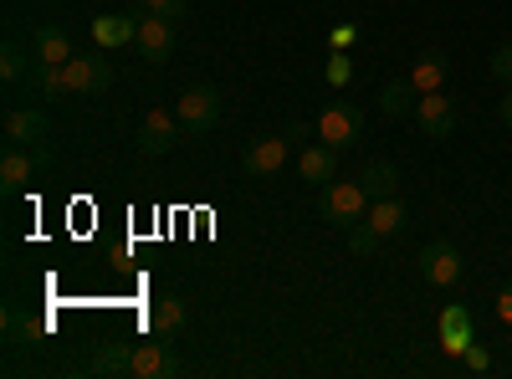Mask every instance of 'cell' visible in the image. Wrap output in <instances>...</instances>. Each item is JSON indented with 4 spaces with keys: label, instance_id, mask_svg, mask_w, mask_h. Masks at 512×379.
<instances>
[{
    "label": "cell",
    "instance_id": "obj_18",
    "mask_svg": "<svg viewBox=\"0 0 512 379\" xmlns=\"http://www.w3.org/2000/svg\"><path fill=\"white\" fill-rule=\"evenodd\" d=\"M149 333H159V339H169L175 344L180 333H185V303L180 298H154V308H149Z\"/></svg>",
    "mask_w": 512,
    "mask_h": 379
},
{
    "label": "cell",
    "instance_id": "obj_28",
    "mask_svg": "<svg viewBox=\"0 0 512 379\" xmlns=\"http://www.w3.org/2000/svg\"><path fill=\"white\" fill-rule=\"evenodd\" d=\"M323 77H328V88H344V82L354 77V62H349L344 52H333V57H328V67H323Z\"/></svg>",
    "mask_w": 512,
    "mask_h": 379
},
{
    "label": "cell",
    "instance_id": "obj_2",
    "mask_svg": "<svg viewBox=\"0 0 512 379\" xmlns=\"http://www.w3.org/2000/svg\"><path fill=\"white\" fill-rule=\"evenodd\" d=\"M318 139H323L328 149H354V144L364 139V113H359L354 103H344V98H333V103L318 113Z\"/></svg>",
    "mask_w": 512,
    "mask_h": 379
},
{
    "label": "cell",
    "instance_id": "obj_16",
    "mask_svg": "<svg viewBox=\"0 0 512 379\" xmlns=\"http://www.w3.org/2000/svg\"><path fill=\"white\" fill-rule=\"evenodd\" d=\"M139 21H144V11L139 16L134 11H128V16H98L93 21V41H98L103 52H113V47H123V41L139 36Z\"/></svg>",
    "mask_w": 512,
    "mask_h": 379
},
{
    "label": "cell",
    "instance_id": "obj_30",
    "mask_svg": "<svg viewBox=\"0 0 512 379\" xmlns=\"http://www.w3.org/2000/svg\"><path fill=\"white\" fill-rule=\"evenodd\" d=\"M461 359H466V369H477V374H487V369H492V354H487V349H482L477 339L466 344V354H461Z\"/></svg>",
    "mask_w": 512,
    "mask_h": 379
},
{
    "label": "cell",
    "instance_id": "obj_31",
    "mask_svg": "<svg viewBox=\"0 0 512 379\" xmlns=\"http://www.w3.org/2000/svg\"><path fill=\"white\" fill-rule=\"evenodd\" d=\"M328 41H333V52H344V47H354V41H359V26H354V21L333 26V31H328Z\"/></svg>",
    "mask_w": 512,
    "mask_h": 379
},
{
    "label": "cell",
    "instance_id": "obj_3",
    "mask_svg": "<svg viewBox=\"0 0 512 379\" xmlns=\"http://www.w3.org/2000/svg\"><path fill=\"white\" fill-rule=\"evenodd\" d=\"M180 139H185V123H180V113H169V108H149V113H144V123H139V154L164 159V154L175 149Z\"/></svg>",
    "mask_w": 512,
    "mask_h": 379
},
{
    "label": "cell",
    "instance_id": "obj_32",
    "mask_svg": "<svg viewBox=\"0 0 512 379\" xmlns=\"http://www.w3.org/2000/svg\"><path fill=\"white\" fill-rule=\"evenodd\" d=\"M497 318H502V323H512V282L497 292Z\"/></svg>",
    "mask_w": 512,
    "mask_h": 379
},
{
    "label": "cell",
    "instance_id": "obj_10",
    "mask_svg": "<svg viewBox=\"0 0 512 379\" xmlns=\"http://www.w3.org/2000/svg\"><path fill=\"white\" fill-rule=\"evenodd\" d=\"M47 134H52V118L41 113V108H31V103H21V108H6V144L41 149V144H47Z\"/></svg>",
    "mask_w": 512,
    "mask_h": 379
},
{
    "label": "cell",
    "instance_id": "obj_13",
    "mask_svg": "<svg viewBox=\"0 0 512 379\" xmlns=\"http://www.w3.org/2000/svg\"><path fill=\"white\" fill-rule=\"evenodd\" d=\"M21 88H26V98H47V103H62L72 93L67 88V67H52V62H36Z\"/></svg>",
    "mask_w": 512,
    "mask_h": 379
},
{
    "label": "cell",
    "instance_id": "obj_6",
    "mask_svg": "<svg viewBox=\"0 0 512 379\" xmlns=\"http://www.w3.org/2000/svg\"><path fill=\"white\" fill-rule=\"evenodd\" d=\"M67 88L77 98H103L113 88V62L108 57H72L67 62Z\"/></svg>",
    "mask_w": 512,
    "mask_h": 379
},
{
    "label": "cell",
    "instance_id": "obj_22",
    "mask_svg": "<svg viewBox=\"0 0 512 379\" xmlns=\"http://www.w3.org/2000/svg\"><path fill=\"white\" fill-rule=\"evenodd\" d=\"M472 339H477V333H472V313H466V308H446L441 313V349L446 354H466Z\"/></svg>",
    "mask_w": 512,
    "mask_h": 379
},
{
    "label": "cell",
    "instance_id": "obj_29",
    "mask_svg": "<svg viewBox=\"0 0 512 379\" xmlns=\"http://www.w3.org/2000/svg\"><path fill=\"white\" fill-rule=\"evenodd\" d=\"M492 77H502L507 88H512V41H502V47L492 52Z\"/></svg>",
    "mask_w": 512,
    "mask_h": 379
},
{
    "label": "cell",
    "instance_id": "obj_4",
    "mask_svg": "<svg viewBox=\"0 0 512 379\" xmlns=\"http://www.w3.org/2000/svg\"><path fill=\"white\" fill-rule=\"evenodd\" d=\"M47 164V149H26V144H6V154H0V190L6 195H21L31 185V175Z\"/></svg>",
    "mask_w": 512,
    "mask_h": 379
},
{
    "label": "cell",
    "instance_id": "obj_33",
    "mask_svg": "<svg viewBox=\"0 0 512 379\" xmlns=\"http://www.w3.org/2000/svg\"><path fill=\"white\" fill-rule=\"evenodd\" d=\"M497 118H502V123H507V129H512V88H507V98L497 103Z\"/></svg>",
    "mask_w": 512,
    "mask_h": 379
},
{
    "label": "cell",
    "instance_id": "obj_1",
    "mask_svg": "<svg viewBox=\"0 0 512 379\" xmlns=\"http://www.w3.org/2000/svg\"><path fill=\"white\" fill-rule=\"evenodd\" d=\"M369 205H374V200L364 195V185H338V180H328V185H323V200H318L323 221L338 226V231L359 226V221L369 216Z\"/></svg>",
    "mask_w": 512,
    "mask_h": 379
},
{
    "label": "cell",
    "instance_id": "obj_26",
    "mask_svg": "<svg viewBox=\"0 0 512 379\" xmlns=\"http://www.w3.org/2000/svg\"><path fill=\"white\" fill-rule=\"evenodd\" d=\"M344 236H349V251H354V257H374V251H379V241H384V236H379V231H374L369 221L349 226Z\"/></svg>",
    "mask_w": 512,
    "mask_h": 379
},
{
    "label": "cell",
    "instance_id": "obj_21",
    "mask_svg": "<svg viewBox=\"0 0 512 379\" xmlns=\"http://www.w3.org/2000/svg\"><path fill=\"white\" fill-rule=\"evenodd\" d=\"M415 103H420V93H415L410 77H395V82L379 88V113L384 118H405V113H415Z\"/></svg>",
    "mask_w": 512,
    "mask_h": 379
},
{
    "label": "cell",
    "instance_id": "obj_8",
    "mask_svg": "<svg viewBox=\"0 0 512 379\" xmlns=\"http://www.w3.org/2000/svg\"><path fill=\"white\" fill-rule=\"evenodd\" d=\"M415 123H420V134L425 139H451L456 134V103L446 98V93H420V103H415Z\"/></svg>",
    "mask_w": 512,
    "mask_h": 379
},
{
    "label": "cell",
    "instance_id": "obj_14",
    "mask_svg": "<svg viewBox=\"0 0 512 379\" xmlns=\"http://www.w3.org/2000/svg\"><path fill=\"white\" fill-rule=\"evenodd\" d=\"M31 52H36V62H52V67H67L77 52H72V36L62 31V26H36V36H31Z\"/></svg>",
    "mask_w": 512,
    "mask_h": 379
},
{
    "label": "cell",
    "instance_id": "obj_7",
    "mask_svg": "<svg viewBox=\"0 0 512 379\" xmlns=\"http://www.w3.org/2000/svg\"><path fill=\"white\" fill-rule=\"evenodd\" d=\"M461 272H466V262H461V251L451 241H431V246L420 251V277L431 282V287H456Z\"/></svg>",
    "mask_w": 512,
    "mask_h": 379
},
{
    "label": "cell",
    "instance_id": "obj_19",
    "mask_svg": "<svg viewBox=\"0 0 512 379\" xmlns=\"http://www.w3.org/2000/svg\"><path fill=\"white\" fill-rule=\"evenodd\" d=\"M93 374H103V379L134 374V344H123V339H103V344H98V354H93Z\"/></svg>",
    "mask_w": 512,
    "mask_h": 379
},
{
    "label": "cell",
    "instance_id": "obj_12",
    "mask_svg": "<svg viewBox=\"0 0 512 379\" xmlns=\"http://www.w3.org/2000/svg\"><path fill=\"white\" fill-rule=\"evenodd\" d=\"M180 374V359L169 349V339L149 333V344H134V379H169Z\"/></svg>",
    "mask_w": 512,
    "mask_h": 379
},
{
    "label": "cell",
    "instance_id": "obj_15",
    "mask_svg": "<svg viewBox=\"0 0 512 379\" xmlns=\"http://www.w3.org/2000/svg\"><path fill=\"white\" fill-rule=\"evenodd\" d=\"M297 175H303L308 185H328V180L338 175V149H328L323 139L308 144L303 154H297Z\"/></svg>",
    "mask_w": 512,
    "mask_h": 379
},
{
    "label": "cell",
    "instance_id": "obj_27",
    "mask_svg": "<svg viewBox=\"0 0 512 379\" xmlns=\"http://www.w3.org/2000/svg\"><path fill=\"white\" fill-rule=\"evenodd\" d=\"M139 11H149V16H164V21H180V16L190 11V0H139Z\"/></svg>",
    "mask_w": 512,
    "mask_h": 379
},
{
    "label": "cell",
    "instance_id": "obj_24",
    "mask_svg": "<svg viewBox=\"0 0 512 379\" xmlns=\"http://www.w3.org/2000/svg\"><path fill=\"white\" fill-rule=\"evenodd\" d=\"M31 67H36V52H26L21 41L11 36L6 47H0V77H6V82H26Z\"/></svg>",
    "mask_w": 512,
    "mask_h": 379
},
{
    "label": "cell",
    "instance_id": "obj_23",
    "mask_svg": "<svg viewBox=\"0 0 512 379\" xmlns=\"http://www.w3.org/2000/svg\"><path fill=\"white\" fill-rule=\"evenodd\" d=\"M359 185H364V195H369V200H390V195L400 190V170H395L390 159H374L369 170L359 175Z\"/></svg>",
    "mask_w": 512,
    "mask_h": 379
},
{
    "label": "cell",
    "instance_id": "obj_20",
    "mask_svg": "<svg viewBox=\"0 0 512 379\" xmlns=\"http://www.w3.org/2000/svg\"><path fill=\"white\" fill-rule=\"evenodd\" d=\"M364 221H369L379 236H405V226H410V210H405V200H400V195H390V200H374Z\"/></svg>",
    "mask_w": 512,
    "mask_h": 379
},
{
    "label": "cell",
    "instance_id": "obj_25",
    "mask_svg": "<svg viewBox=\"0 0 512 379\" xmlns=\"http://www.w3.org/2000/svg\"><path fill=\"white\" fill-rule=\"evenodd\" d=\"M6 339H11V349H26L41 339V323H31L26 313H6Z\"/></svg>",
    "mask_w": 512,
    "mask_h": 379
},
{
    "label": "cell",
    "instance_id": "obj_11",
    "mask_svg": "<svg viewBox=\"0 0 512 379\" xmlns=\"http://www.w3.org/2000/svg\"><path fill=\"white\" fill-rule=\"evenodd\" d=\"M134 47H139V57H144V62H154V67H159V62H169V57H175V21H164V16H149V11H144Z\"/></svg>",
    "mask_w": 512,
    "mask_h": 379
},
{
    "label": "cell",
    "instance_id": "obj_5",
    "mask_svg": "<svg viewBox=\"0 0 512 379\" xmlns=\"http://www.w3.org/2000/svg\"><path fill=\"white\" fill-rule=\"evenodd\" d=\"M180 123H185V134H205V129H216L221 123V93L216 88H185V98H180Z\"/></svg>",
    "mask_w": 512,
    "mask_h": 379
},
{
    "label": "cell",
    "instance_id": "obj_17",
    "mask_svg": "<svg viewBox=\"0 0 512 379\" xmlns=\"http://www.w3.org/2000/svg\"><path fill=\"white\" fill-rule=\"evenodd\" d=\"M446 72H451V57L446 52H420L415 57V67H410V82H415V93H441V82H446Z\"/></svg>",
    "mask_w": 512,
    "mask_h": 379
},
{
    "label": "cell",
    "instance_id": "obj_9",
    "mask_svg": "<svg viewBox=\"0 0 512 379\" xmlns=\"http://www.w3.org/2000/svg\"><path fill=\"white\" fill-rule=\"evenodd\" d=\"M287 144L292 139H277V134H262V139H251L246 144V154H241V170L251 175V180H272L282 164H287Z\"/></svg>",
    "mask_w": 512,
    "mask_h": 379
}]
</instances>
